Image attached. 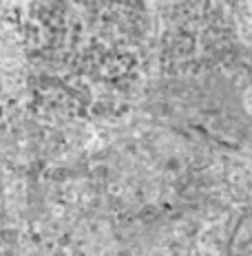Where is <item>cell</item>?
Masks as SVG:
<instances>
[{"mask_svg":"<svg viewBox=\"0 0 252 256\" xmlns=\"http://www.w3.org/2000/svg\"><path fill=\"white\" fill-rule=\"evenodd\" d=\"M0 206H3V184H0Z\"/></svg>","mask_w":252,"mask_h":256,"instance_id":"6da1fadb","label":"cell"}]
</instances>
